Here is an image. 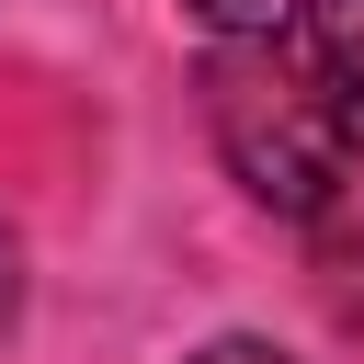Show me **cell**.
<instances>
[{
    "label": "cell",
    "instance_id": "6da1fadb",
    "mask_svg": "<svg viewBox=\"0 0 364 364\" xmlns=\"http://www.w3.org/2000/svg\"><path fill=\"white\" fill-rule=\"evenodd\" d=\"M205 136L250 205L284 228H330L364 193V114L341 102L307 34H228L205 46Z\"/></svg>",
    "mask_w": 364,
    "mask_h": 364
},
{
    "label": "cell",
    "instance_id": "7a4b0ae2",
    "mask_svg": "<svg viewBox=\"0 0 364 364\" xmlns=\"http://www.w3.org/2000/svg\"><path fill=\"white\" fill-rule=\"evenodd\" d=\"M307 46L330 57V80H341V102L364 114V0H318V11H307Z\"/></svg>",
    "mask_w": 364,
    "mask_h": 364
},
{
    "label": "cell",
    "instance_id": "3957f363",
    "mask_svg": "<svg viewBox=\"0 0 364 364\" xmlns=\"http://www.w3.org/2000/svg\"><path fill=\"white\" fill-rule=\"evenodd\" d=\"M182 11H193V23H205V34L228 46V34H296V23L318 11V0H182Z\"/></svg>",
    "mask_w": 364,
    "mask_h": 364
},
{
    "label": "cell",
    "instance_id": "277c9868",
    "mask_svg": "<svg viewBox=\"0 0 364 364\" xmlns=\"http://www.w3.org/2000/svg\"><path fill=\"white\" fill-rule=\"evenodd\" d=\"M193 364H296V353H284V341H262V330H228V341H205Z\"/></svg>",
    "mask_w": 364,
    "mask_h": 364
},
{
    "label": "cell",
    "instance_id": "5b68a950",
    "mask_svg": "<svg viewBox=\"0 0 364 364\" xmlns=\"http://www.w3.org/2000/svg\"><path fill=\"white\" fill-rule=\"evenodd\" d=\"M0 307H11V239H0Z\"/></svg>",
    "mask_w": 364,
    "mask_h": 364
}]
</instances>
